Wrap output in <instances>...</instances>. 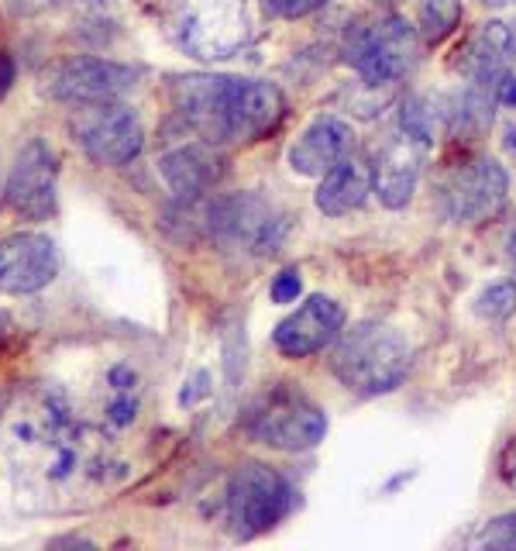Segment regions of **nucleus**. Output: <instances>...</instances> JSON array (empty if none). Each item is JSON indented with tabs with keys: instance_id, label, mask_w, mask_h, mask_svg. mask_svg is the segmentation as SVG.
Instances as JSON below:
<instances>
[{
	"instance_id": "1",
	"label": "nucleus",
	"mask_w": 516,
	"mask_h": 551,
	"mask_svg": "<svg viewBox=\"0 0 516 551\" xmlns=\"http://www.w3.org/2000/svg\"><path fill=\"white\" fill-rule=\"evenodd\" d=\"M172 111L197 138L214 145H245L265 138L286 114L283 90L269 80L190 73L169 87Z\"/></svg>"
},
{
	"instance_id": "2",
	"label": "nucleus",
	"mask_w": 516,
	"mask_h": 551,
	"mask_svg": "<svg viewBox=\"0 0 516 551\" xmlns=\"http://www.w3.org/2000/svg\"><path fill=\"white\" fill-rule=\"evenodd\" d=\"M334 376L362 397L393 393L410 369V345L396 328L382 321H358L351 331H341L331 352Z\"/></svg>"
},
{
	"instance_id": "3",
	"label": "nucleus",
	"mask_w": 516,
	"mask_h": 551,
	"mask_svg": "<svg viewBox=\"0 0 516 551\" xmlns=\"http://www.w3.org/2000/svg\"><path fill=\"white\" fill-rule=\"evenodd\" d=\"M420 56V31L400 14H379L372 21H355L344 35L341 59L362 76L365 87H393Z\"/></svg>"
},
{
	"instance_id": "4",
	"label": "nucleus",
	"mask_w": 516,
	"mask_h": 551,
	"mask_svg": "<svg viewBox=\"0 0 516 551\" xmlns=\"http://www.w3.org/2000/svg\"><path fill=\"white\" fill-rule=\"evenodd\" d=\"M241 428L252 441L276 452H310L324 441L327 414L303 390L276 383L252 400L241 417Z\"/></svg>"
},
{
	"instance_id": "5",
	"label": "nucleus",
	"mask_w": 516,
	"mask_h": 551,
	"mask_svg": "<svg viewBox=\"0 0 516 551\" xmlns=\"http://www.w3.org/2000/svg\"><path fill=\"white\" fill-rule=\"evenodd\" d=\"M176 45L197 62H224L238 56L248 42L245 0H176L169 14Z\"/></svg>"
},
{
	"instance_id": "6",
	"label": "nucleus",
	"mask_w": 516,
	"mask_h": 551,
	"mask_svg": "<svg viewBox=\"0 0 516 551\" xmlns=\"http://www.w3.org/2000/svg\"><path fill=\"white\" fill-rule=\"evenodd\" d=\"M69 131L83 155L97 166L117 169L138 159L145 145V128L135 107L121 100H100V104H76L69 114Z\"/></svg>"
},
{
	"instance_id": "7",
	"label": "nucleus",
	"mask_w": 516,
	"mask_h": 551,
	"mask_svg": "<svg viewBox=\"0 0 516 551\" xmlns=\"http://www.w3.org/2000/svg\"><path fill=\"white\" fill-rule=\"evenodd\" d=\"M214 242L228 248H245L252 255H272L286 242L289 221L276 204L258 193H231L217 197L203 214Z\"/></svg>"
},
{
	"instance_id": "8",
	"label": "nucleus",
	"mask_w": 516,
	"mask_h": 551,
	"mask_svg": "<svg viewBox=\"0 0 516 551\" xmlns=\"http://www.w3.org/2000/svg\"><path fill=\"white\" fill-rule=\"evenodd\" d=\"M289 483L262 462L241 465L228 486V521L238 538H255L289 514Z\"/></svg>"
},
{
	"instance_id": "9",
	"label": "nucleus",
	"mask_w": 516,
	"mask_h": 551,
	"mask_svg": "<svg viewBox=\"0 0 516 551\" xmlns=\"http://www.w3.org/2000/svg\"><path fill=\"white\" fill-rule=\"evenodd\" d=\"M142 69L124 66L100 56H73L62 59L42 76V93L59 104H100V100H121L135 90Z\"/></svg>"
},
{
	"instance_id": "10",
	"label": "nucleus",
	"mask_w": 516,
	"mask_h": 551,
	"mask_svg": "<svg viewBox=\"0 0 516 551\" xmlns=\"http://www.w3.org/2000/svg\"><path fill=\"white\" fill-rule=\"evenodd\" d=\"M506 197H510V176L489 155L451 169L441 183V211L455 224L492 221L506 207Z\"/></svg>"
},
{
	"instance_id": "11",
	"label": "nucleus",
	"mask_w": 516,
	"mask_h": 551,
	"mask_svg": "<svg viewBox=\"0 0 516 551\" xmlns=\"http://www.w3.org/2000/svg\"><path fill=\"white\" fill-rule=\"evenodd\" d=\"M4 204L25 221H49L59 207V159L42 138L14 155L4 183Z\"/></svg>"
},
{
	"instance_id": "12",
	"label": "nucleus",
	"mask_w": 516,
	"mask_h": 551,
	"mask_svg": "<svg viewBox=\"0 0 516 551\" xmlns=\"http://www.w3.org/2000/svg\"><path fill=\"white\" fill-rule=\"evenodd\" d=\"M59 276V248L49 235L18 231L0 238V293L25 297L38 293Z\"/></svg>"
},
{
	"instance_id": "13",
	"label": "nucleus",
	"mask_w": 516,
	"mask_h": 551,
	"mask_svg": "<svg viewBox=\"0 0 516 551\" xmlns=\"http://www.w3.org/2000/svg\"><path fill=\"white\" fill-rule=\"evenodd\" d=\"M224 173H228V159H224L221 145L207 142V138L172 145V149L159 155V176L186 204L207 197L224 180Z\"/></svg>"
},
{
	"instance_id": "14",
	"label": "nucleus",
	"mask_w": 516,
	"mask_h": 551,
	"mask_svg": "<svg viewBox=\"0 0 516 551\" xmlns=\"http://www.w3.org/2000/svg\"><path fill=\"white\" fill-rule=\"evenodd\" d=\"M344 328V307L331 297H307L286 321L276 324V348L286 359H310L324 352Z\"/></svg>"
},
{
	"instance_id": "15",
	"label": "nucleus",
	"mask_w": 516,
	"mask_h": 551,
	"mask_svg": "<svg viewBox=\"0 0 516 551\" xmlns=\"http://www.w3.org/2000/svg\"><path fill=\"white\" fill-rule=\"evenodd\" d=\"M427 149L413 142L410 135H393L375 149L372 159V193L386 211H403L413 200L420 183V169H424Z\"/></svg>"
},
{
	"instance_id": "16",
	"label": "nucleus",
	"mask_w": 516,
	"mask_h": 551,
	"mask_svg": "<svg viewBox=\"0 0 516 551\" xmlns=\"http://www.w3.org/2000/svg\"><path fill=\"white\" fill-rule=\"evenodd\" d=\"M355 152V128L338 114H320L289 145V169L300 176H327Z\"/></svg>"
},
{
	"instance_id": "17",
	"label": "nucleus",
	"mask_w": 516,
	"mask_h": 551,
	"mask_svg": "<svg viewBox=\"0 0 516 551\" xmlns=\"http://www.w3.org/2000/svg\"><path fill=\"white\" fill-rule=\"evenodd\" d=\"M468 80L499 83L516 66V21H486L465 45Z\"/></svg>"
},
{
	"instance_id": "18",
	"label": "nucleus",
	"mask_w": 516,
	"mask_h": 551,
	"mask_svg": "<svg viewBox=\"0 0 516 551\" xmlns=\"http://www.w3.org/2000/svg\"><path fill=\"white\" fill-rule=\"evenodd\" d=\"M372 193V162L365 155L351 152L348 159L338 162L327 176H320V186L314 193V204L320 214L344 217L358 207H365Z\"/></svg>"
},
{
	"instance_id": "19",
	"label": "nucleus",
	"mask_w": 516,
	"mask_h": 551,
	"mask_svg": "<svg viewBox=\"0 0 516 551\" xmlns=\"http://www.w3.org/2000/svg\"><path fill=\"white\" fill-rule=\"evenodd\" d=\"M451 124V104L430 93H413L400 104V131L420 142L424 149L437 142Z\"/></svg>"
},
{
	"instance_id": "20",
	"label": "nucleus",
	"mask_w": 516,
	"mask_h": 551,
	"mask_svg": "<svg viewBox=\"0 0 516 551\" xmlns=\"http://www.w3.org/2000/svg\"><path fill=\"white\" fill-rule=\"evenodd\" d=\"M461 0H420V38L427 45H437L458 28Z\"/></svg>"
},
{
	"instance_id": "21",
	"label": "nucleus",
	"mask_w": 516,
	"mask_h": 551,
	"mask_svg": "<svg viewBox=\"0 0 516 551\" xmlns=\"http://www.w3.org/2000/svg\"><path fill=\"white\" fill-rule=\"evenodd\" d=\"M516 310V279H496L475 297V314L482 321H506Z\"/></svg>"
},
{
	"instance_id": "22",
	"label": "nucleus",
	"mask_w": 516,
	"mask_h": 551,
	"mask_svg": "<svg viewBox=\"0 0 516 551\" xmlns=\"http://www.w3.org/2000/svg\"><path fill=\"white\" fill-rule=\"evenodd\" d=\"M479 545L516 551V514H506V517H496V521H489L486 527H482Z\"/></svg>"
},
{
	"instance_id": "23",
	"label": "nucleus",
	"mask_w": 516,
	"mask_h": 551,
	"mask_svg": "<svg viewBox=\"0 0 516 551\" xmlns=\"http://www.w3.org/2000/svg\"><path fill=\"white\" fill-rule=\"evenodd\" d=\"M331 0H265V14L269 18H307V14L327 7Z\"/></svg>"
},
{
	"instance_id": "24",
	"label": "nucleus",
	"mask_w": 516,
	"mask_h": 551,
	"mask_svg": "<svg viewBox=\"0 0 516 551\" xmlns=\"http://www.w3.org/2000/svg\"><path fill=\"white\" fill-rule=\"evenodd\" d=\"M300 293H303L300 269H283V273L272 279V300H276V304H296Z\"/></svg>"
},
{
	"instance_id": "25",
	"label": "nucleus",
	"mask_w": 516,
	"mask_h": 551,
	"mask_svg": "<svg viewBox=\"0 0 516 551\" xmlns=\"http://www.w3.org/2000/svg\"><path fill=\"white\" fill-rule=\"evenodd\" d=\"M138 414V403L128 397V393H121L111 407H107V417H111V424H117V428H128L131 421H135Z\"/></svg>"
},
{
	"instance_id": "26",
	"label": "nucleus",
	"mask_w": 516,
	"mask_h": 551,
	"mask_svg": "<svg viewBox=\"0 0 516 551\" xmlns=\"http://www.w3.org/2000/svg\"><path fill=\"white\" fill-rule=\"evenodd\" d=\"M210 376L207 372H197V376L190 379V383L183 386V393H179V403H183V407H190V403H197L200 397H207L210 393Z\"/></svg>"
},
{
	"instance_id": "27",
	"label": "nucleus",
	"mask_w": 516,
	"mask_h": 551,
	"mask_svg": "<svg viewBox=\"0 0 516 551\" xmlns=\"http://www.w3.org/2000/svg\"><path fill=\"white\" fill-rule=\"evenodd\" d=\"M107 379H111V386L117 393H131L135 390V383H138V376H135V369L131 366H114L111 372H107Z\"/></svg>"
},
{
	"instance_id": "28",
	"label": "nucleus",
	"mask_w": 516,
	"mask_h": 551,
	"mask_svg": "<svg viewBox=\"0 0 516 551\" xmlns=\"http://www.w3.org/2000/svg\"><path fill=\"white\" fill-rule=\"evenodd\" d=\"M496 104H503V107H516V76L506 73L503 80L496 83Z\"/></svg>"
},
{
	"instance_id": "29",
	"label": "nucleus",
	"mask_w": 516,
	"mask_h": 551,
	"mask_svg": "<svg viewBox=\"0 0 516 551\" xmlns=\"http://www.w3.org/2000/svg\"><path fill=\"white\" fill-rule=\"evenodd\" d=\"M11 83H14V59L7 52H0V97L11 90Z\"/></svg>"
},
{
	"instance_id": "30",
	"label": "nucleus",
	"mask_w": 516,
	"mask_h": 551,
	"mask_svg": "<svg viewBox=\"0 0 516 551\" xmlns=\"http://www.w3.org/2000/svg\"><path fill=\"white\" fill-rule=\"evenodd\" d=\"M11 331H14V317L7 314V310H0V345L11 338Z\"/></svg>"
},
{
	"instance_id": "31",
	"label": "nucleus",
	"mask_w": 516,
	"mask_h": 551,
	"mask_svg": "<svg viewBox=\"0 0 516 551\" xmlns=\"http://www.w3.org/2000/svg\"><path fill=\"white\" fill-rule=\"evenodd\" d=\"M506 255H510V262H516V224H513L510 238H506Z\"/></svg>"
},
{
	"instance_id": "32",
	"label": "nucleus",
	"mask_w": 516,
	"mask_h": 551,
	"mask_svg": "<svg viewBox=\"0 0 516 551\" xmlns=\"http://www.w3.org/2000/svg\"><path fill=\"white\" fill-rule=\"evenodd\" d=\"M506 149H510V152L516 155V124H513L510 131H506Z\"/></svg>"
},
{
	"instance_id": "33",
	"label": "nucleus",
	"mask_w": 516,
	"mask_h": 551,
	"mask_svg": "<svg viewBox=\"0 0 516 551\" xmlns=\"http://www.w3.org/2000/svg\"><path fill=\"white\" fill-rule=\"evenodd\" d=\"M479 4H486V7H510V4H516V0H479Z\"/></svg>"
},
{
	"instance_id": "34",
	"label": "nucleus",
	"mask_w": 516,
	"mask_h": 551,
	"mask_svg": "<svg viewBox=\"0 0 516 551\" xmlns=\"http://www.w3.org/2000/svg\"><path fill=\"white\" fill-rule=\"evenodd\" d=\"M510 483H513V490H516V462H513V472H510Z\"/></svg>"
},
{
	"instance_id": "35",
	"label": "nucleus",
	"mask_w": 516,
	"mask_h": 551,
	"mask_svg": "<svg viewBox=\"0 0 516 551\" xmlns=\"http://www.w3.org/2000/svg\"><path fill=\"white\" fill-rule=\"evenodd\" d=\"M372 4H400V0H372Z\"/></svg>"
}]
</instances>
